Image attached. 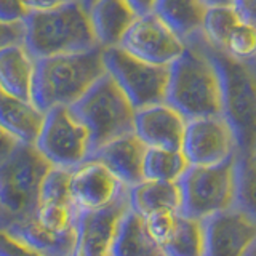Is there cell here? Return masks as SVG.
Segmentation results:
<instances>
[{
	"instance_id": "6da1fadb",
	"label": "cell",
	"mask_w": 256,
	"mask_h": 256,
	"mask_svg": "<svg viewBox=\"0 0 256 256\" xmlns=\"http://www.w3.org/2000/svg\"><path fill=\"white\" fill-rule=\"evenodd\" d=\"M26 24V48L36 60L100 48L90 18V2H58L50 10L30 12Z\"/></svg>"
},
{
	"instance_id": "7a4b0ae2",
	"label": "cell",
	"mask_w": 256,
	"mask_h": 256,
	"mask_svg": "<svg viewBox=\"0 0 256 256\" xmlns=\"http://www.w3.org/2000/svg\"><path fill=\"white\" fill-rule=\"evenodd\" d=\"M166 102L186 120L222 116V88L218 68L197 37L186 42V52L170 66Z\"/></svg>"
},
{
	"instance_id": "3957f363",
	"label": "cell",
	"mask_w": 256,
	"mask_h": 256,
	"mask_svg": "<svg viewBox=\"0 0 256 256\" xmlns=\"http://www.w3.org/2000/svg\"><path fill=\"white\" fill-rule=\"evenodd\" d=\"M106 72L101 46L85 53L37 60L34 104L44 112L72 108Z\"/></svg>"
},
{
	"instance_id": "277c9868",
	"label": "cell",
	"mask_w": 256,
	"mask_h": 256,
	"mask_svg": "<svg viewBox=\"0 0 256 256\" xmlns=\"http://www.w3.org/2000/svg\"><path fill=\"white\" fill-rule=\"evenodd\" d=\"M197 40L218 68L222 88V117L236 134L238 154L256 149V58L240 61L214 48L204 32Z\"/></svg>"
},
{
	"instance_id": "5b68a950",
	"label": "cell",
	"mask_w": 256,
	"mask_h": 256,
	"mask_svg": "<svg viewBox=\"0 0 256 256\" xmlns=\"http://www.w3.org/2000/svg\"><path fill=\"white\" fill-rule=\"evenodd\" d=\"M36 146L18 142L0 154V229L34 218L40 205V189L52 170Z\"/></svg>"
},
{
	"instance_id": "8992f818",
	"label": "cell",
	"mask_w": 256,
	"mask_h": 256,
	"mask_svg": "<svg viewBox=\"0 0 256 256\" xmlns=\"http://www.w3.org/2000/svg\"><path fill=\"white\" fill-rule=\"evenodd\" d=\"M70 109L90 133L92 156L106 144L134 133L136 109L108 72Z\"/></svg>"
},
{
	"instance_id": "52a82bcc",
	"label": "cell",
	"mask_w": 256,
	"mask_h": 256,
	"mask_svg": "<svg viewBox=\"0 0 256 256\" xmlns=\"http://www.w3.org/2000/svg\"><path fill=\"white\" fill-rule=\"evenodd\" d=\"M237 156L221 165L189 168L178 181L182 216L204 221L237 206Z\"/></svg>"
},
{
	"instance_id": "ba28073f",
	"label": "cell",
	"mask_w": 256,
	"mask_h": 256,
	"mask_svg": "<svg viewBox=\"0 0 256 256\" xmlns=\"http://www.w3.org/2000/svg\"><path fill=\"white\" fill-rule=\"evenodd\" d=\"M104 66L136 110L166 102L170 66H154L120 46L104 50Z\"/></svg>"
},
{
	"instance_id": "9c48e42d",
	"label": "cell",
	"mask_w": 256,
	"mask_h": 256,
	"mask_svg": "<svg viewBox=\"0 0 256 256\" xmlns=\"http://www.w3.org/2000/svg\"><path fill=\"white\" fill-rule=\"evenodd\" d=\"M52 166L76 170L92 157V138L70 108L46 112L44 130L36 144Z\"/></svg>"
},
{
	"instance_id": "30bf717a",
	"label": "cell",
	"mask_w": 256,
	"mask_h": 256,
	"mask_svg": "<svg viewBox=\"0 0 256 256\" xmlns=\"http://www.w3.org/2000/svg\"><path fill=\"white\" fill-rule=\"evenodd\" d=\"M182 154L190 166H214L238 154L236 134L222 116L188 120Z\"/></svg>"
},
{
	"instance_id": "8fae6325",
	"label": "cell",
	"mask_w": 256,
	"mask_h": 256,
	"mask_svg": "<svg viewBox=\"0 0 256 256\" xmlns=\"http://www.w3.org/2000/svg\"><path fill=\"white\" fill-rule=\"evenodd\" d=\"M120 48L154 66H172L186 52V44L154 12L134 21Z\"/></svg>"
},
{
	"instance_id": "7c38bea8",
	"label": "cell",
	"mask_w": 256,
	"mask_h": 256,
	"mask_svg": "<svg viewBox=\"0 0 256 256\" xmlns=\"http://www.w3.org/2000/svg\"><path fill=\"white\" fill-rule=\"evenodd\" d=\"M130 208V188L124 186L110 205L96 212H80L74 256H110L117 228Z\"/></svg>"
},
{
	"instance_id": "4fadbf2b",
	"label": "cell",
	"mask_w": 256,
	"mask_h": 256,
	"mask_svg": "<svg viewBox=\"0 0 256 256\" xmlns=\"http://www.w3.org/2000/svg\"><path fill=\"white\" fill-rule=\"evenodd\" d=\"M205 256H246L256 242V218L238 206L204 220Z\"/></svg>"
},
{
	"instance_id": "5bb4252c",
	"label": "cell",
	"mask_w": 256,
	"mask_h": 256,
	"mask_svg": "<svg viewBox=\"0 0 256 256\" xmlns=\"http://www.w3.org/2000/svg\"><path fill=\"white\" fill-rule=\"evenodd\" d=\"M188 120L168 102L136 110L134 134L148 149L181 150Z\"/></svg>"
},
{
	"instance_id": "9a60e30c",
	"label": "cell",
	"mask_w": 256,
	"mask_h": 256,
	"mask_svg": "<svg viewBox=\"0 0 256 256\" xmlns=\"http://www.w3.org/2000/svg\"><path fill=\"white\" fill-rule=\"evenodd\" d=\"M124 186L106 166L86 160L72 172V200L80 212H96L110 205Z\"/></svg>"
},
{
	"instance_id": "2e32d148",
	"label": "cell",
	"mask_w": 256,
	"mask_h": 256,
	"mask_svg": "<svg viewBox=\"0 0 256 256\" xmlns=\"http://www.w3.org/2000/svg\"><path fill=\"white\" fill-rule=\"evenodd\" d=\"M146 154V144L132 133L102 146L90 157V160L102 164L122 186L134 188L144 181Z\"/></svg>"
},
{
	"instance_id": "e0dca14e",
	"label": "cell",
	"mask_w": 256,
	"mask_h": 256,
	"mask_svg": "<svg viewBox=\"0 0 256 256\" xmlns=\"http://www.w3.org/2000/svg\"><path fill=\"white\" fill-rule=\"evenodd\" d=\"M90 18L100 46L108 50L120 46L138 14L128 0H98L90 2Z\"/></svg>"
},
{
	"instance_id": "ac0fdd59",
	"label": "cell",
	"mask_w": 256,
	"mask_h": 256,
	"mask_svg": "<svg viewBox=\"0 0 256 256\" xmlns=\"http://www.w3.org/2000/svg\"><path fill=\"white\" fill-rule=\"evenodd\" d=\"M46 112L34 102L22 101L0 92V125L2 132L22 144L36 146L44 130Z\"/></svg>"
},
{
	"instance_id": "d6986e66",
	"label": "cell",
	"mask_w": 256,
	"mask_h": 256,
	"mask_svg": "<svg viewBox=\"0 0 256 256\" xmlns=\"http://www.w3.org/2000/svg\"><path fill=\"white\" fill-rule=\"evenodd\" d=\"M37 60L26 46L0 50V92L34 102Z\"/></svg>"
},
{
	"instance_id": "ffe728a7",
	"label": "cell",
	"mask_w": 256,
	"mask_h": 256,
	"mask_svg": "<svg viewBox=\"0 0 256 256\" xmlns=\"http://www.w3.org/2000/svg\"><path fill=\"white\" fill-rule=\"evenodd\" d=\"M8 236L20 240L44 256H74L77 244V224L66 232H52L40 228L34 218L14 224L8 229H0Z\"/></svg>"
},
{
	"instance_id": "44dd1931",
	"label": "cell",
	"mask_w": 256,
	"mask_h": 256,
	"mask_svg": "<svg viewBox=\"0 0 256 256\" xmlns=\"http://www.w3.org/2000/svg\"><path fill=\"white\" fill-rule=\"evenodd\" d=\"M156 13L186 44L189 38L204 32V24L208 13V2L158 0L156 4Z\"/></svg>"
},
{
	"instance_id": "7402d4cb",
	"label": "cell",
	"mask_w": 256,
	"mask_h": 256,
	"mask_svg": "<svg viewBox=\"0 0 256 256\" xmlns=\"http://www.w3.org/2000/svg\"><path fill=\"white\" fill-rule=\"evenodd\" d=\"M182 196L180 182L144 180L138 186L130 188V206L141 218L160 210L181 213Z\"/></svg>"
},
{
	"instance_id": "603a6c76",
	"label": "cell",
	"mask_w": 256,
	"mask_h": 256,
	"mask_svg": "<svg viewBox=\"0 0 256 256\" xmlns=\"http://www.w3.org/2000/svg\"><path fill=\"white\" fill-rule=\"evenodd\" d=\"M110 256H164V252L148 234L144 218L130 208L117 228Z\"/></svg>"
},
{
	"instance_id": "cb8c5ba5",
	"label": "cell",
	"mask_w": 256,
	"mask_h": 256,
	"mask_svg": "<svg viewBox=\"0 0 256 256\" xmlns=\"http://www.w3.org/2000/svg\"><path fill=\"white\" fill-rule=\"evenodd\" d=\"M242 22L234 2H208L204 34L214 48L226 52L232 32Z\"/></svg>"
},
{
	"instance_id": "d4e9b609",
	"label": "cell",
	"mask_w": 256,
	"mask_h": 256,
	"mask_svg": "<svg viewBox=\"0 0 256 256\" xmlns=\"http://www.w3.org/2000/svg\"><path fill=\"white\" fill-rule=\"evenodd\" d=\"M162 252L164 256H205L204 221L186 218L180 213L176 229Z\"/></svg>"
},
{
	"instance_id": "484cf974",
	"label": "cell",
	"mask_w": 256,
	"mask_h": 256,
	"mask_svg": "<svg viewBox=\"0 0 256 256\" xmlns=\"http://www.w3.org/2000/svg\"><path fill=\"white\" fill-rule=\"evenodd\" d=\"M190 168L182 150L148 149L144 158V180L178 182Z\"/></svg>"
},
{
	"instance_id": "4316f807",
	"label": "cell",
	"mask_w": 256,
	"mask_h": 256,
	"mask_svg": "<svg viewBox=\"0 0 256 256\" xmlns=\"http://www.w3.org/2000/svg\"><path fill=\"white\" fill-rule=\"evenodd\" d=\"M237 206L256 218V149L237 156Z\"/></svg>"
},
{
	"instance_id": "83f0119b",
	"label": "cell",
	"mask_w": 256,
	"mask_h": 256,
	"mask_svg": "<svg viewBox=\"0 0 256 256\" xmlns=\"http://www.w3.org/2000/svg\"><path fill=\"white\" fill-rule=\"evenodd\" d=\"M72 172L74 170H66V168H58V166H53L48 172V174L44 180L42 189H40V205L76 206L70 192Z\"/></svg>"
},
{
	"instance_id": "f1b7e54d",
	"label": "cell",
	"mask_w": 256,
	"mask_h": 256,
	"mask_svg": "<svg viewBox=\"0 0 256 256\" xmlns=\"http://www.w3.org/2000/svg\"><path fill=\"white\" fill-rule=\"evenodd\" d=\"M78 210L66 205H38L34 220L40 228L52 232H66L77 224Z\"/></svg>"
},
{
	"instance_id": "f546056e",
	"label": "cell",
	"mask_w": 256,
	"mask_h": 256,
	"mask_svg": "<svg viewBox=\"0 0 256 256\" xmlns=\"http://www.w3.org/2000/svg\"><path fill=\"white\" fill-rule=\"evenodd\" d=\"M226 53L240 61L256 58V28L245 21L237 26L229 38Z\"/></svg>"
},
{
	"instance_id": "4dcf8cb0",
	"label": "cell",
	"mask_w": 256,
	"mask_h": 256,
	"mask_svg": "<svg viewBox=\"0 0 256 256\" xmlns=\"http://www.w3.org/2000/svg\"><path fill=\"white\" fill-rule=\"evenodd\" d=\"M178 212L172 210H160L149 214L148 218H144V224H146V230L150 236V238L162 248L176 229V222H178Z\"/></svg>"
},
{
	"instance_id": "1f68e13d",
	"label": "cell",
	"mask_w": 256,
	"mask_h": 256,
	"mask_svg": "<svg viewBox=\"0 0 256 256\" xmlns=\"http://www.w3.org/2000/svg\"><path fill=\"white\" fill-rule=\"evenodd\" d=\"M28 34L29 30L26 21L0 22V50L13 46H26Z\"/></svg>"
},
{
	"instance_id": "d6a6232c",
	"label": "cell",
	"mask_w": 256,
	"mask_h": 256,
	"mask_svg": "<svg viewBox=\"0 0 256 256\" xmlns=\"http://www.w3.org/2000/svg\"><path fill=\"white\" fill-rule=\"evenodd\" d=\"M30 14L26 2L18 0H2L0 2V22H14V21H26Z\"/></svg>"
},
{
	"instance_id": "836d02e7",
	"label": "cell",
	"mask_w": 256,
	"mask_h": 256,
	"mask_svg": "<svg viewBox=\"0 0 256 256\" xmlns=\"http://www.w3.org/2000/svg\"><path fill=\"white\" fill-rule=\"evenodd\" d=\"M0 256H44L0 230Z\"/></svg>"
},
{
	"instance_id": "e575fe53",
	"label": "cell",
	"mask_w": 256,
	"mask_h": 256,
	"mask_svg": "<svg viewBox=\"0 0 256 256\" xmlns=\"http://www.w3.org/2000/svg\"><path fill=\"white\" fill-rule=\"evenodd\" d=\"M234 4L242 20L256 28V0H240Z\"/></svg>"
},
{
	"instance_id": "d590c367",
	"label": "cell",
	"mask_w": 256,
	"mask_h": 256,
	"mask_svg": "<svg viewBox=\"0 0 256 256\" xmlns=\"http://www.w3.org/2000/svg\"><path fill=\"white\" fill-rule=\"evenodd\" d=\"M156 4L157 2H132V6L134 13L138 14V18H142V16H148L156 12Z\"/></svg>"
},
{
	"instance_id": "8d00e7d4",
	"label": "cell",
	"mask_w": 256,
	"mask_h": 256,
	"mask_svg": "<svg viewBox=\"0 0 256 256\" xmlns=\"http://www.w3.org/2000/svg\"><path fill=\"white\" fill-rule=\"evenodd\" d=\"M246 256H256V242L253 244V246L250 248V252H248Z\"/></svg>"
}]
</instances>
